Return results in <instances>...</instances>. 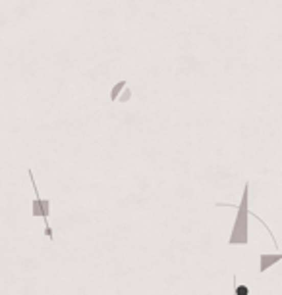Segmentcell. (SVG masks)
<instances>
[{
    "label": "cell",
    "instance_id": "obj_1",
    "mask_svg": "<svg viewBox=\"0 0 282 295\" xmlns=\"http://www.w3.org/2000/svg\"><path fill=\"white\" fill-rule=\"evenodd\" d=\"M249 183L244 185V195L238 207V216L228 237V245H247L249 243Z\"/></svg>",
    "mask_w": 282,
    "mask_h": 295
},
{
    "label": "cell",
    "instance_id": "obj_2",
    "mask_svg": "<svg viewBox=\"0 0 282 295\" xmlns=\"http://www.w3.org/2000/svg\"><path fill=\"white\" fill-rule=\"evenodd\" d=\"M278 260H282V253H276V255H267V253H263V255L259 257V272H261V274L267 272V270L271 268V266H274Z\"/></svg>",
    "mask_w": 282,
    "mask_h": 295
},
{
    "label": "cell",
    "instance_id": "obj_3",
    "mask_svg": "<svg viewBox=\"0 0 282 295\" xmlns=\"http://www.w3.org/2000/svg\"><path fill=\"white\" fill-rule=\"evenodd\" d=\"M236 274L232 276V284H234V293L232 295H249V287L246 284H238V280H236Z\"/></svg>",
    "mask_w": 282,
    "mask_h": 295
},
{
    "label": "cell",
    "instance_id": "obj_4",
    "mask_svg": "<svg viewBox=\"0 0 282 295\" xmlns=\"http://www.w3.org/2000/svg\"><path fill=\"white\" fill-rule=\"evenodd\" d=\"M35 201H33V205H31V214L33 216H41L43 218V207H41V197H39V191L35 187Z\"/></svg>",
    "mask_w": 282,
    "mask_h": 295
},
{
    "label": "cell",
    "instance_id": "obj_5",
    "mask_svg": "<svg viewBox=\"0 0 282 295\" xmlns=\"http://www.w3.org/2000/svg\"><path fill=\"white\" fill-rule=\"evenodd\" d=\"M44 235H46L51 241L54 239V237H53V230H51V226H49V224H44Z\"/></svg>",
    "mask_w": 282,
    "mask_h": 295
}]
</instances>
